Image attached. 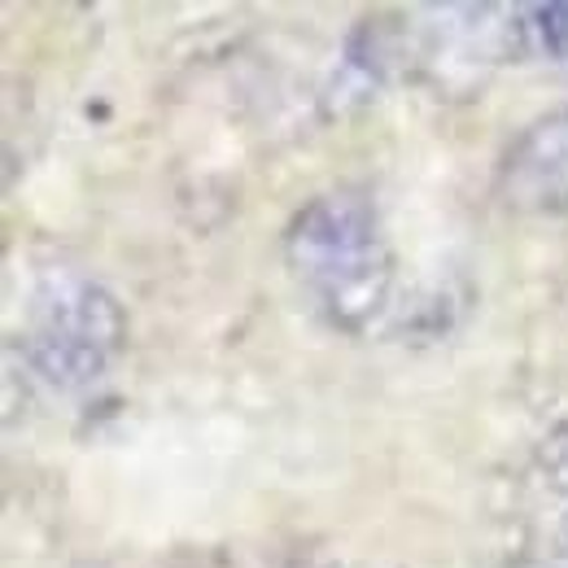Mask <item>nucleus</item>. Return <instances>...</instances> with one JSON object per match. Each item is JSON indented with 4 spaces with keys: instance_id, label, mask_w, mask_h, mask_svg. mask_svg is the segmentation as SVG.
<instances>
[{
    "instance_id": "nucleus-1",
    "label": "nucleus",
    "mask_w": 568,
    "mask_h": 568,
    "mask_svg": "<svg viewBox=\"0 0 568 568\" xmlns=\"http://www.w3.org/2000/svg\"><path fill=\"white\" fill-rule=\"evenodd\" d=\"M288 267L315 288L337 328H363L389 288V250L376 211L355 193H324L288 223Z\"/></svg>"
},
{
    "instance_id": "nucleus-5",
    "label": "nucleus",
    "mask_w": 568,
    "mask_h": 568,
    "mask_svg": "<svg viewBox=\"0 0 568 568\" xmlns=\"http://www.w3.org/2000/svg\"><path fill=\"white\" fill-rule=\"evenodd\" d=\"M542 468L556 490H568V425L551 428V437L542 442Z\"/></svg>"
},
{
    "instance_id": "nucleus-3",
    "label": "nucleus",
    "mask_w": 568,
    "mask_h": 568,
    "mask_svg": "<svg viewBox=\"0 0 568 568\" xmlns=\"http://www.w3.org/2000/svg\"><path fill=\"white\" fill-rule=\"evenodd\" d=\"M503 189L511 206L551 211L568 202V110L534 123L503 162Z\"/></svg>"
},
{
    "instance_id": "nucleus-4",
    "label": "nucleus",
    "mask_w": 568,
    "mask_h": 568,
    "mask_svg": "<svg viewBox=\"0 0 568 568\" xmlns=\"http://www.w3.org/2000/svg\"><path fill=\"white\" fill-rule=\"evenodd\" d=\"M516 31L529 40L534 53L568 62V0H551V4H529L520 9Z\"/></svg>"
},
{
    "instance_id": "nucleus-2",
    "label": "nucleus",
    "mask_w": 568,
    "mask_h": 568,
    "mask_svg": "<svg viewBox=\"0 0 568 568\" xmlns=\"http://www.w3.org/2000/svg\"><path fill=\"white\" fill-rule=\"evenodd\" d=\"M123 342L119 302L88 281H49L36 306L31 358L58 385H83L101 376L105 358Z\"/></svg>"
}]
</instances>
